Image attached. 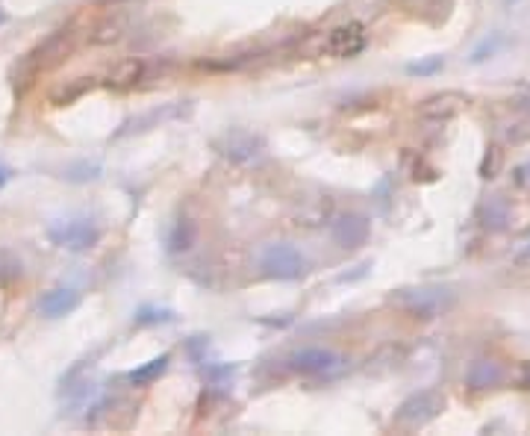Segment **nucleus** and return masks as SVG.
Instances as JSON below:
<instances>
[{
    "instance_id": "obj_1",
    "label": "nucleus",
    "mask_w": 530,
    "mask_h": 436,
    "mask_svg": "<svg viewBox=\"0 0 530 436\" xmlns=\"http://www.w3.org/2000/svg\"><path fill=\"white\" fill-rule=\"evenodd\" d=\"M392 301L413 319L431 321V319L445 316L448 309L457 304V295H454V289H448V286H415V289L395 292Z\"/></svg>"
},
{
    "instance_id": "obj_2",
    "label": "nucleus",
    "mask_w": 530,
    "mask_h": 436,
    "mask_svg": "<svg viewBox=\"0 0 530 436\" xmlns=\"http://www.w3.org/2000/svg\"><path fill=\"white\" fill-rule=\"evenodd\" d=\"M260 269L271 280H301L307 274V259L289 242H271L262 248Z\"/></svg>"
},
{
    "instance_id": "obj_3",
    "label": "nucleus",
    "mask_w": 530,
    "mask_h": 436,
    "mask_svg": "<svg viewBox=\"0 0 530 436\" xmlns=\"http://www.w3.org/2000/svg\"><path fill=\"white\" fill-rule=\"evenodd\" d=\"M47 236L56 248H66L71 254L92 251L100 242V228L92 218H59L47 224Z\"/></svg>"
},
{
    "instance_id": "obj_4",
    "label": "nucleus",
    "mask_w": 530,
    "mask_h": 436,
    "mask_svg": "<svg viewBox=\"0 0 530 436\" xmlns=\"http://www.w3.org/2000/svg\"><path fill=\"white\" fill-rule=\"evenodd\" d=\"M445 410V395L439 390H422L413 392L407 401L398 407L395 421L401 428H424Z\"/></svg>"
},
{
    "instance_id": "obj_5",
    "label": "nucleus",
    "mask_w": 530,
    "mask_h": 436,
    "mask_svg": "<svg viewBox=\"0 0 530 436\" xmlns=\"http://www.w3.org/2000/svg\"><path fill=\"white\" fill-rule=\"evenodd\" d=\"M289 369L298 371V375L307 378H327L345 366L342 354H336L333 348H321V345H310V348H298L295 354H289Z\"/></svg>"
},
{
    "instance_id": "obj_6",
    "label": "nucleus",
    "mask_w": 530,
    "mask_h": 436,
    "mask_svg": "<svg viewBox=\"0 0 530 436\" xmlns=\"http://www.w3.org/2000/svg\"><path fill=\"white\" fill-rule=\"evenodd\" d=\"M365 42H369V35H365V27L362 24H342V27H336L327 33L324 39V47L321 51L327 56H336V59H351L365 51Z\"/></svg>"
},
{
    "instance_id": "obj_7",
    "label": "nucleus",
    "mask_w": 530,
    "mask_h": 436,
    "mask_svg": "<svg viewBox=\"0 0 530 436\" xmlns=\"http://www.w3.org/2000/svg\"><path fill=\"white\" fill-rule=\"evenodd\" d=\"M369 233H372V224L360 213H339L331 224L333 242L339 248H345V251H353V248L369 242Z\"/></svg>"
},
{
    "instance_id": "obj_8",
    "label": "nucleus",
    "mask_w": 530,
    "mask_h": 436,
    "mask_svg": "<svg viewBox=\"0 0 530 436\" xmlns=\"http://www.w3.org/2000/svg\"><path fill=\"white\" fill-rule=\"evenodd\" d=\"M189 109H192V104H166V106H157V109L145 112V116H136L130 121H124L121 130L112 136V139H124V136L145 133L150 127H159V124H166V121H177V118L189 116Z\"/></svg>"
},
{
    "instance_id": "obj_9",
    "label": "nucleus",
    "mask_w": 530,
    "mask_h": 436,
    "mask_svg": "<svg viewBox=\"0 0 530 436\" xmlns=\"http://www.w3.org/2000/svg\"><path fill=\"white\" fill-rule=\"evenodd\" d=\"M71 47H74V33L71 30H56L45 45H39L36 51L27 56V62L36 68H50V66H56V62H62L68 54H71Z\"/></svg>"
},
{
    "instance_id": "obj_10",
    "label": "nucleus",
    "mask_w": 530,
    "mask_h": 436,
    "mask_svg": "<svg viewBox=\"0 0 530 436\" xmlns=\"http://www.w3.org/2000/svg\"><path fill=\"white\" fill-rule=\"evenodd\" d=\"M77 307H80V292L71 289V286H56V289L42 295L39 313L45 319H62V316H71Z\"/></svg>"
},
{
    "instance_id": "obj_11",
    "label": "nucleus",
    "mask_w": 530,
    "mask_h": 436,
    "mask_svg": "<svg viewBox=\"0 0 530 436\" xmlns=\"http://www.w3.org/2000/svg\"><path fill=\"white\" fill-rule=\"evenodd\" d=\"M219 151L224 157L236 159V163H248V159H254L262 151V139H260V136H254V133L233 130V133H227L224 139L219 142Z\"/></svg>"
},
{
    "instance_id": "obj_12",
    "label": "nucleus",
    "mask_w": 530,
    "mask_h": 436,
    "mask_svg": "<svg viewBox=\"0 0 530 436\" xmlns=\"http://www.w3.org/2000/svg\"><path fill=\"white\" fill-rule=\"evenodd\" d=\"M465 104H469V97H465V95H460V92H442V95L427 97V101L419 106V116L436 118V121H448V118L457 116V112H463Z\"/></svg>"
},
{
    "instance_id": "obj_13",
    "label": "nucleus",
    "mask_w": 530,
    "mask_h": 436,
    "mask_svg": "<svg viewBox=\"0 0 530 436\" xmlns=\"http://www.w3.org/2000/svg\"><path fill=\"white\" fill-rule=\"evenodd\" d=\"M501 380H504V369L489 357H477L474 363L465 369V386L474 392L492 390V386H498Z\"/></svg>"
},
{
    "instance_id": "obj_14",
    "label": "nucleus",
    "mask_w": 530,
    "mask_h": 436,
    "mask_svg": "<svg viewBox=\"0 0 530 436\" xmlns=\"http://www.w3.org/2000/svg\"><path fill=\"white\" fill-rule=\"evenodd\" d=\"M145 59L138 56H130V59H121L118 66H112L107 83L112 86V89H130V86H136L138 80H145Z\"/></svg>"
},
{
    "instance_id": "obj_15",
    "label": "nucleus",
    "mask_w": 530,
    "mask_h": 436,
    "mask_svg": "<svg viewBox=\"0 0 530 436\" xmlns=\"http://www.w3.org/2000/svg\"><path fill=\"white\" fill-rule=\"evenodd\" d=\"M481 221H484V228L489 230H504L510 224V204H507V198H501V195H492L489 201H484L481 207Z\"/></svg>"
},
{
    "instance_id": "obj_16",
    "label": "nucleus",
    "mask_w": 530,
    "mask_h": 436,
    "mask_svg": "<svg viewBox=\"0 0 530 436\" xmlns=\"http://www.w3.org/2000/svg\"><path fill=\"white\" fill-rule=\"evenodd\" d=\"M168 363H171V354H159V357H154V360H148L145 366L133 369L127 378H130L133 386H148V383H154L159 375H166Z\"/></svg>"
},
{
    "instance_id": "obj_17",
    "label": "nucleus",
    "mask_w": 530,
    "mask_h": 436,
    "mask_svg": "<svg viewBox=\"0 0 530 436\" xmlns=\"http://www.w3.org/2000/svg\"><path fill=\"white\" fill-rule=\"evenodd\" d=\"M88 89H95V77H74L68 86H62L54 95H50V101L56 106H66V104H74L80 95H86Z\"/></svg>"
},
{
    "instance_id": "obj_18",
    "label": "nucleus",
    "mask_w": 530,
    "mask_h": 436,
    "mask_svg": "<svg viewBox=\"0 0 530 436\" xmlns=\"http://www.w3.org/2000/svg\"><path fill=\"white\" fill-rule=\"evenodd\" d=\"M195 245V224L189 218H180L171 228V236H168V251L171 254H180V251H189V248Z\"/></svg>"
},
{
    "instance_id": "obj_19",
    "label": "nucleus",
    "mask_w": 530,
    "mask_h": 436,
    "mask_svg": "<svg viewBox=\"0 0 530 436\" xmlns=\"http://www.w3.org/2000/svg\"><path fill=\"white\" fill-rule=\"evenodd\" d=\"M504 45H507V39H504L501 33H489L486 39H481V45H477L474 51H472L469 62H472V66H481V62H486V59H492V56H495V54L501 51Z\"/></svg>"
},
{
    "instance_id": "obj_20",
    "label": "nucleus",
    "mask_w": 530,
    "mask_h": 436,
    "mask_svg": "<svg viewBox=\"0 0 530 436\" xmlns=\"http://www.w3.org/2000/svg\"><path fill=\"white\" fill-rule=\"evenodd\" d=\"M442 68H445V56H424L419 62H410L407 74L410 77H433Z\"/></svg>"
},
{
    "instance_id": "obj_21",
    "label": "nucleus",
    "mask_w": 530,
    "mask_h": 436,
    "mask_svg": "<svg viewBox=\"0 0 530 436\" xmlns=\"http://www.w3.org/2000/svg\"><path fill=\"white\" fill-rule=\"evenodd\" d=\"M121 33H124L121 21H104V24H97V27H95L92 45H112V42L121 39Z\"/></svg>"
},
{
    "instance_id": "obj_22",
    "label": "nucleus",
    "mask_w": 530,
    "mask_h": 436,
    "mask_svg": "<svg viewBox=\"0 0 530 436\" xmlns=\"http://www.w3.org/2000/svg\"><path fill=\"white\" fill-rule=\"evenodd\" d=\"M166 321H174L171 309H157V307H145L142 313L136 316V325L145 328V325H166Z\"/></svg>"
},
{
    "instance_id": "obj_23",
    "label": "nucleus",
    "mask_w": 530,
    "mask_h": 436,
    "mask_svg": "<svg viewBox=\"0 0 530 436\" xmlns=\"http://www.w3.org/2000/svg\"><path fill=\"white\" fill-rule=\"evenodd\" d=\"M501 147H495L492 145L489 151H486V157H484V163H481V177L484 180H492V177H498V171H501Z\"/></svg>"
},
{
    "instance_id": "obj_24",
    "label": "nucleus",
    "mask_w": 530,
    "mask_h": 436,
    "mask_svg": "<svg viewBox=\"0 0 530 436\" xmlns=\"http://www.w3.org/2000/svg\"><path fill=\"white\" fill-rule=\"evenodd\" d=\"M9 177H12V171H9V166H4V163H0V189H4V186L9 183Z\"/></svg>"
},
{
    "instance_id": "obj_25",
    "label": "nucleus",
    "mask_w": 530,
    "mask_h": 436,
    "mask_svg": "<svg viewBox=\"0 0 530 436\" xmlns=\"http://www.w3.org/2000/svg\"><path fill=\"white\" fill-rule=\"evenodd\" d=\"M515 263H530V242L522 248V251L519 254H515Z\"/></svg>"
},
{
    "instance_id": "obj_26",
    "label": "nucleus",
    "mask_w": 530,
    "mask_h": 436,
    "mask_svg": "<svg viewBox=\"0 0 530 436\" xmlns=\"http://www.w3.org/2000/svg\"><path fill=\"white\" fill-rule=\"evenodd\" d=\"M522 386H525V390H530V363L525 366V375H522Z\"/></svg>"
},
{
    "instance_id": "obj_27",
    "label": "nucleus",
    "mask_w": 530,
    "mask_h": 436,
    "mask_svg": "<svg viewBox=\"0 0 530 436\" xmlns=\"http://www.w3.org/2000/svg\"><path fill=\"white\" fill-rule=\"evenodd\" d=\"M4 24H6V12L0 9V27H4Z\"/></svg>"
},
{
    "instance_id": "obj_28",
    "label": "nucleus",
    "mask_w": 530,
    "mask_h": 436,
    "mask_svg": "<svg viewBox=\"0 0 530 436\" xmlns=\"http://www.w3.org/2000/svg\"><path fill=\"white\" fill-rule=\"evenodd\" d=\"M507 4H515V0H507Z\"/></svg>"
}]
</instances>
